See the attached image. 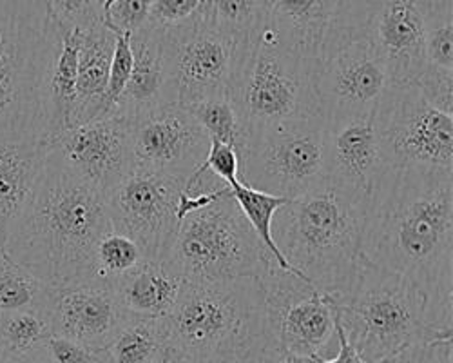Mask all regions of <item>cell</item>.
<instances>
[{
    "instance_id": "obj_15",
    "label": "cell",
    "mask_w": 453,
    "mask_h": 363,
    "mask_svg": "<svg viewBox=\"0 0 453 363\" xmlns=\"http://www.w3.org/2000/svg\"><path fill=\"white\" fill-rule=\"evenodd\" d=\"M211 138L180 104H162L131 119L136 169L187 180L205 160Z\"/></svg>"
},
{
    "instance_id": "obj_37",
    "label": "cell",
    "mask_w": 453,
    "mask_h": 363,
    "mask_svg": "<svg viewBox=\"0 0 453 363\" xmlns=\"http://www.w3.org/2000/svg\"><path fill=\"white\" fill-rule=\"evenodd\" d=\"M153 3L155 0H115L102 20L115 33H134L145 26Z\"/></svg>"
},
{
    "instance_id": "obj_45",
    "label": "cell",
    "mask_w": 453,
    "mask_h": 363,
    "mask_svg": "<svg viewBox=\"0 0 453 363\" xmlns=\"http://www.w3.org/2000/svg\"><path fill=\"white\" fill-rule=\"evenodd\" d=\"M112 3H115V0H95V6L100 12V15H104L111 8Z\"/></svg>"
},
{
    "instance_id": "obj_22",
    "label": "cell",
    "mask_w": 453,
    "mask_h": 363,
    "mask_svg": "<svg viewBox=\"0 0 453 363\" xmlns=\"http://www.w3.org/2000/svg\"><path fill=\"white\" fill-rule=\"evenodd\" d=\"M133 67L115 117L133 119L162 104H174L167 88L164 44L158 31L142 27L131 33Z\"/></svg>"
},
{
    "instance_id": "obj_42",
    "label": "cell",
    "mask_w": 453,
    "mask_h": 363,
    "mask_svg": "<svg viewBox=\"0 0 453 363\" xmlns=\"http://www.w3.org/2000/svg\"><path fill=\"white\" fill-rule=\"evenodd\" d=\"M335 335H337V352L334 358L323 359V363H366L349 344L345 333L342 331V327L335 323Z\"/></svg>"
},
{
    "instance_id": "obj_33",
    "label": "cell",
    "mask_w": 453,
    "mask_h": 363,
    "mask_svg": "<svg viewBox=\"0 0 453 363\" xmlns=\"http://www.w3.org/2000/svg\"><path fill=\"white\" fill-rule=\"evenodd\" d=\"M131 33H117L115 51H112L109 82L104 98V115L105 119L117 115L119 102L124 95V89L129 82L131 67H133V51H131Z\"/></svg>"
},
{
    "instance_id": "obj_27",
    "label": "cell",
    "mask_w": 453,
    "mask_h": 363,
    "mask_svg": "<svg viewBox=\"0 0 453 363\" xmlns=\"http://www.w3.org/2000/svg\"><path fill=\"white\" fill-rule=\"evenodd\" d=\"M50 285L17 264L4 247H0V314L35 311L44 314Z\"/></svg>"
},
{
    "instance_id": "obj_18",
    "label": "cell",
    "mask_w": 453,
    "mask_h": 363,
    "mask_svg": "<svg viewBox=\"0 0 453 363\" xmlns=\"http://www.w3.org/2000/svg\"><path fill=\"white\" fill-rule=\"evenodd\" d=\"M44 316L51 335L89 349H105L129 318L115 287L95 280L50 285Z\"/></svg>"
},
{
    "instance_id": "obj_7",
    "label": "cell",
    "mask_w": 453,
    "mask_h": 363,
    "mask_svg": "<svg viewBox=\"0 0 453 363\" xmlns=\"http://www.w3.org/2000/svg\"><path fill=\"white\" fill-rule=\"evenodd\" d=\"M318 67L288 51L261 22L243 48L229 93L247 135L321 117Z\"/></svg>"
},
{
    "instance_id": "obj_3",
    "label": "cell",
    "mask_w": 453,
    "mask_h": 363,
    "mask_svg": "<svg viewBox=\"0 0 453 363\" xmlns=\"http://www.w3.org/2000/svg\"><path fill=\"white\" fill-rule=\"evenodd\" d=\"M368 195L335 178L281 205L273 218L280 252L319 293H343L363 259Z\"/></svg>"
},
{
    "instance_id": "obj_12",
    "label": "cell",
    "mask_w": 453,
    "mask_h": 363,
    "mask_svg": "<svg viewBox=\"0 0 453 363\" xmlns=\"http://www.w3.org/2000/svg\"><path fill=\"white\" fill-rule=\"evenodd\" d=\"M372 0H263V26L292 53L325 62L365 39Z\"/></svg>"
},
{
    "instance_id": "obj_28",
    "label": "cell",
    "mask_w": 453,
    "mask_h": 363,
    "mask_svg": "<svg viewBox=\"0 0 453 363\" xmlns=\"http://www.w3.org/2000/svg\"><path fill=\"white\" fill-rule=\"evenodd\" d=\"M231 195L236 200L243 216L249 220L250 228L254 229L256 236L263 243V247L267 249V252L276 262V266L280 269L287 271V273L301 276L296 269H292L288 266V262L285 260V257L280 252V249H278V245L274 243V238H273V218H274L276 211L281 205H285L288 200L283 198V197H276V195H269V193L252 189V188L242 184V182H240V184H236L234 188H231ZM301 278H303V276H301Z\"/></svg>"
},
{
    "instance_id": "obj_1",
    "label": "cell",
    "mask_w": 453,
    "mask_h": 363,
    "mask_svg": "<svg viewBox=\"0 0 453 363\" xmlns=\"http://www.w3.org/2000/svg\"><path fill=\"white\" fill-rule=\"evenodd\" d=\"M361 252L410 280L426 300L428 321L451 329L453 171L383 167L368 193Z\"/></svg>"
},
{
    "instance_id": "obj_11",
    "label": "cell",
    "mask_w": 453,
    "mask_h": 363,
    "mask_svg": "<svg viewBox=\"0 0 453 363\" xmlns=\"http://www.w3.org/2000/svg\"><path fill=\"white\" fill-rule=\"evenodd\" d=\"M160 36L173 102L188 105L229 97L247 44L219 33L202 15L185 26L162 31Z\"/></svg>"
},
{
    "instance_id": "obj_39",
    "label": "cell",
    "mask_w": 453,
    "mask_h": 363,
    "mask_svg": "<svg viewBox=\"0 0 453 363\" xmlns=\"http://www.w3.org/2000/svg\"><path fill=\"white\" fill-rule=\"evenodd\" d=\"M202 167L223 182L225 186L234 188L240 184V155L231 145L211 140V148Z\"/></svg>"
},
{
    "instance_id": "obj_4",
    "label": "cell",
    "mask_w": 453,
    "mask_h": 363,
    "mask_svg": "<svg viewBox=\"0 0 453 363\" xmlns=\"http://www.w3.org/2000/svg\"><path fill=\"white\" fill-rule=\"evenodd\" d=\"M335 323L366 363H381L401 351L442 338L426 318L421 290L401 274L361 259L352 283L343 293L328 295Z\"/></svg>"
},
{
    "instance_id": "obj_5",
    "label": "cell",
    "mask_w": 453,
    "mask_h": 363,
    "mask_svg": "<svg viewBox=\"0 0 453 363\" xmlns=\"http://www.w3.org/2000/svg\"><path fill=\"white\" fill-rule=\"evenodd\" d=\"M57 41L44 0H0V138L46 142V81Z\"/></svg>"
},
{
    "instance_id": "obj_30",
    "label": "cell",
    "mask_w": 453,
    "mask_h": 363,
    "mask_svg": "<svg viewBox=\"0 0 453 363\" xmlns=\"http://www.w3.org/2000/svg\"><path fill=\"white\" fill-rule=\"evenodd\" d=\"M200 15L219 33L247 44L263 20V0H203Z\"/></svg>"
},
{
    "instance_id": "obj_40",
    "label": "cell",
    "mask_w": 453,
    "mask_h": 363,
    "mask_svg": "<svg viewBox=\"0 0 453 363\" xmlns=\"http://www.w3.org/2000/svg\"><path fill=\"white\" fill-rule=\"evenodd\" d=\"M285 359L274 335L267 331L265 335L257 336L245 347L226 354L211 363H280Z\"/></svg>"
},
{
    "instance_id": "obj_34",
    "label": "cell",
    "mask_w": 453,
    "mask_h": 363,
    "mask_svg": "<svg viewBox=\"0 0 453 363\" xmlns=\"http://www.w3.org/2000/svg\"><path fill=\"white\" fill-rule=\"evenodd\" d=\"M413 86L437 112L453 117V69L428 64Z\"/></svg>"
},
{
    "instance_id": "obj_21",
    "label": "cell",
    "mask_w": 453,
    "mask_h": 363,
    "mask_svg": "<svg viewBox=\"0 0 453 363\" xmlns=\"http://www.w3.org/2000/svg\"><path fill=\"white\" fill-rule=\"evenodd\" d=\"M48 150L42 140L0 138V247L42 173Z\"/></svg>"
},
{
    "instance_id": "obj_41",
    "label": "cell",
    "mask_w": 453,
    "mask_h": 363,
    "mask_svg": "<svg viewBox=\"0 0 453 363\" xmlns=\"http://www.w3.org/2000/svg\"><path fill=\"white\" fill-rule=\"evenodd\" d=\"M381 363H451V338L408 347Z\"/></svg>"
},
{
    "instance_id": "obj_38",
    "label": "cell",
    "mask_w": 453,
    "mask_h": 363,
    "mask_svg": "<svg viewBox=\"0 0 453 363\" xmlns=\"http://www.w3.org/2000/svg\"><path fill=\"white\" fill-rule=\"evenodd\" d=\"M42 352L50 363H111L105 349H89L57 335L44 342Z\"/></svg>"
},
{
    "instance_id": "obj_2",
    "label": "cell",
    "mask_w": 453,
    "mask_h": 363,
    "mask_svg": "<svg viewBox=\"0 0 453 363\" xmlns=\"http://www.w3.org/2000/svg\"><path fill=\"white\" fill-rule=\"evenodd\" d=\"M112 231L107 195L73 174L50 150L4 249L48 285L89 280L98 240Z\"/></svg>"
},
{
    "instance_id": "obj_44",
    "label": "cell",
    "mask_w": 453,
    "mask_h": 363,
    "mask_svg": "<svg viewBox=\"0 0 453 363\" xmlns=\"http://www.w3.org/2000/svg\"><path fill=\"white\" fill-rule=\"evenodd\" d=\"M0 363H50L42 352V347L17 356H4L0 358Z\"/></svg>"
},
{
    "instance_id": "obj_46",
    "label": "cell",
    "mask_w": 453,
    "mask_h": 363,
    "mask_svg": "<svg viewBox=\"0 0 453 363\" xmlns=\"http://www.w3.org/2000/svg\"><path fill=\"white\" fill-rule=\"evenodd\" d=\"M280 363H288V361H287V359H281V361H280Z\"/></svg>"
},
{
    "instance_id": "obj_16",
    "label": "cell",
    "mask_w": 453,
    "mask_h": 363,
    "mask_svg": "<svg viewBox=\"0 0 453 363\" xmlns=\"http://www.w3.org/2000/svg\"><path fill=\"white\" fill-rule=\"evenodd\" d=\"M390 86L387 66L366 39L356 41L319 64L316 91L325 124L375 113Z\"/></svg>"
},
{
    "instance_id": "obj_29",
    "label": "cell",
    "mask_w": 453,
    "mask_h": 363,
    "mask_svg": "<svg viewBox=\"0 0 453 363\" xmlns=\"http://www.w3.org/2000/svg\"><path fill=\"white\" fill-rule=\"evenodd\" d=\"M183 107L193 115V119L202 126L211 140L231 145L242 158L247 148L249 135L229 97L205 98Z\"/></svg>"
},
{
    "instance_id": "obj_32",
    "label": "cell",
    "mask_w": 453,
    "mask_h": 363,
    "mask_svg": "<svg viewBox=\"0 0 453 363\" xmlns=\"http://www.w3.org/2000/svg\"><path fill=\"white\" fill-rule=\"evenodd\" d=\"M50 336V323L41 313L19 311L0 314V358L41 349Z\"/></svg>"
},
{
    "instance_id": "obj_8",
    "label": "cell",
    "mask_w": 453,
    "mask_h": 363,
    "mask_svg": "<svg viewBox=\"0 0 453 363\" xmlns=\"http://www.w3.org/2000/svg\"><path fill=\"white\" fill-rule=\"evenodd\" d=\"M165 262L185 282H233L259 280L273 257L226 195L183 218Z\"/></svg>"
},
{
    "instance_id": "obj_31",
    "label": "cell",
    "mask_w": 453,
    "mask_h": 363,
    "mask_svg": "<svg viewBox=\"0 0 453 363\" xmlns=\"http://www.w3.org/2000/svg\"><path fill=\"white\" fill-rule=\"evenodd\" d=\"M143 260L145 257L142 249L131 238L117 231H109L98 240L95 247L93 271L89 280L115 287V283L124 274L140 266Z\"/></svg>"
},
{
    "instance_id": "obj_6",
    "label": "cell",
    "mask_w": 453,
    "mask_h": 363,
    "mask_svg": "<svg viewBox=\"0 0 453 363\" xmlns=\"http://www.w3.org/2000/svg\"><path fill=\"white\" fill-rule=\"evenodd\" d=\"M164 321L167 342L188 363H211L271 331L263 289L254 278L185 282Z\"/></svg>"
},
{
    "instance_id": "obj_14",
    "label": "cell",
    "mask_w": 453,
    "mask_h": 363,
    "mask_svg": "<svg viewBox=\"0 0 453 363\" xmlns=\"http://www.w3.org/2000/svg\"><path fill=\"white\" fill-rule=\"evenodd\" d=\"M183 186L185 180L134 167L107 193L112 231L131 238L145 260L165 262L180 228L176 204Z\"/></svg>"
},
{
    "instance_id": "obj_10",
    "label": "cell",
    "mask_w": 453,
    "mask_h": 363,
    "mask_svg": "<svg viewBox=\"0 0 453 363\" xmlns=\"http://www.w3.org/2000/svg\"><path fill=\"white\" fill-rule=\"evenodd\" d=\"M383 166L453 171V117L432 107L413 84H390L373 113Z\"/></svg>"
},
{
    "instance_id": "obj_36",
    "label": "cell",
    "mask_w": 453,
    "mask_h": 363,
    "mask_svg": "<svg viewBox=\"0 0 453 363\" xmlns=\"http://www.w3.org/2000/svg\"><path fill=\"white\" fill-rule=\"evenodd\" d=\"M51 22L58 27L84 29L102 20L95 0H44Z\"/></svg>"
},
{
    "instance_id": "obj_17",
    "label": "cell",
    "mask_w": 453,
    "mask_h": 363,
    "mask_svg": "<svg viewBox=\"0 0 453 363\" xmlns=\"http://www.w3.org/2000/svg\"><path fill=\"white\" fill-rule=\"evenodd\" d=\"M48 148L73 174L104 195L134 169L127 117H109L69 127Z\"/></svg>"
},
{
    "instance_id": "obj_35",
    "label": "cell",
    "mask_w": 453,
    "mask_h": 363,
    "mask_svg": "<svg viewBox=\"0 0 453 363\" xmlns=\"http://www.w3.org/2000/svg\"><path fill=\"white\" fill-rule=\"evenodd\" d=\"M203 0H155L149 10L145 27L169 31L193 22L202 13Z\"/></svg>"
},
{
    "instance_id": "obj_13",
    "label": "cell",
    "mask_w": 453,
    "mask_h": 363,
    "mask_svg": "<svg viewBox=\"0 0 453 363\" xmlns=\"http://www.w3.org/2000/svg\"><path fill=\"white\" fill-rule=\"evenodd\" d=\"M265 298L269 329L283 356L334 358L337 352L335 316L328 295L273 260L257 280Z\"/></svg>"
},
{
    "instance_id": "obj_25",
    "label": "cell",
    "mask_w": 453,
    "mask_h": 363,
    "mask_svg": "<svg viewBox=\"0 0 453 363\" xmlns=\"http://www.w3.org/2000/svg\"><path fill=\"white\" fill-rule=\"evenodd\" d=\"M55 27L58 41L46 81V143L71 127L77 102L81 29Z\"/></svg>"
},
{
    "instance_id": "obj_43",
    "label": "cell",
    "mask_w": 453,
    "mask_h": 363,
    "mask_svg": "<svg viewBox=\"0 0 453 363\" xmlns=\"http://www.w3.org/2000/svg\"><path fill=\"white\" fill-rule=\"evenodd\" d=\"M153 363H188V359L178 347L167 342L158 352V356L153 359Z\"/></svg>"
},
{
    "instance_id": "obj_9",
    "label": "cell",
    "mask_w": 453,
    "mask_h": 363,
    "mask_svg": "<svg viewBox=\"0 0 453 363\" xmlns=\"http://www.w3.org/2000/svg\"><path fill=\"white\" fill-rule=\"evenodd\" d=\"M321 117L249 135L240 158V182L252 189L292 200L326 178Z\"/></svg>"
},
{
    "instance_id": "obj_19",
    "label": "cell",
    "mask_w": 453,
    "mask_h": 363,
    "mask_svg": "<svg viewBox=\"0 0 453 363\" xmlns=\"http://www.w3.org/2000/svg\"><path fill=\"white\" fill-rule=\"evenodd\" d=\"M365 39L387 66L390 84H413L425 67V20L415 0H372Z\"/></svg>"
},
{
    "instance_id": "obj_20",
    "label": "cell",
    "mask_w": 453,
    "mask_h": 363,
    "mask_svg": "<svg viewBox=\"0 0 453 363\" xmlns=\"http://www.w3.org/2000/svg\"><path fill=\"white\" fill-rule=\"evenodd\" d=\"M326 176L359 188L366 195L383 171L373 113L326 124Z\"/></svg>"
},
{
    "instance_id": "obj_26",
    "label": "cell",
    "mask_w": 453,
    "mask_h": 363,
    "mask_svg": "<svg viewBox=\"0 0 453 363\" xmlns=\"http://www.w3.org/2000/svg\"><path fill=\"white\" fill-rule=\"evenodd\" d=\"M165 344L164 318L129 316L105 351L111 363H153Z\"/></svg>"
},
{
    "instance_id": "obj_23",
    "label": "cell",
    "mask_w": 453,
    "mask_h": 363,
    "mask_svg": "<svg viewBox=\"0 0 453 363\" xmlns=\"http://www.w3.org/2000/svg\"><path fill=\"white\" fill-rule=\"evenodd\" d=\"M115 42L117 33L111 31L104 20L81 29L77 102H74L71 127L105 119L104 98Z\"/></svg>"
},
{
    "instance_id": "obj_24",
    "label": "cell",
    "mask_w": 453,
    "mask_h": 363,
    "mask_svg": "<svg viewBox=\"0 0 453 363\" xmlns=\"http://www.w3.org/2000/svg\"><path fill=\"white\" fill-rule=\"evenodd\" d=\"M183 283L185 280L167 262L143 260L115 283V293L127 316L165 318Z\"/></svg>"
}]
</instances>
